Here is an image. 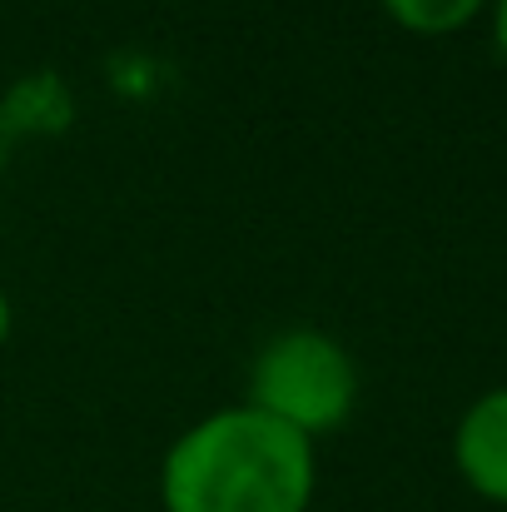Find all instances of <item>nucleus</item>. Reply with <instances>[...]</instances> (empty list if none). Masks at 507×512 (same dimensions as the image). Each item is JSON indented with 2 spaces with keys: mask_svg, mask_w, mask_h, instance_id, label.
<instances>
[{
  "mask_svg": "<svg viewBox=\"0 0 507 512\" xmlns=\"http://www.w3.org/2000/svg\"><path fill=\"white\" fill-rule=\"evenodd\" d=\"M388 10L393 25L413 30V35H453L463 25H473L493 0H378Z\"/></svg>",
  "mask_w": 507,
  "mask_h": 512,
  "instance_id": "nucleus-4",
  "label": "nucleus"
},
{
  "mask_svg": "<svg viewBox=\"0 0 507 512\" xmlns=\"http://www.w3.org/2000/svg\"><path fill=\"white\" fill-rule=\"evenodd\" d=\"M10 339V299H5V289H0V343Z\"/></svg>",
  "mask_w": 507,
  "mask_h": 512,
  "instance_id": "nucleus-6",
  "label": "nucleus"
},
{
  "mask_svg": "<svg viewBox=\"0 0 507 512\" xmlns=\"http://www.w3.org/2000/svg\"><path fill=\"white\" fill-rule=\"evenodd\" d=\"M453 468L483 503L507 508V388H488L463 408L453 428Z\"/></svg>",
  "mask_w": 507,
  "mask_h": 512,
  "instance_id": "nucleus-3",
  "label": "nucleus"
},
{
  "mask_svg": "<svg viewBox=\"0 0 507 512\" xmlns=\"http://www.w3.org/2000/svg\"><path fill=\"white\" fill-rule=\"evenodd\" d=\"M493 40H498V55L507 60V0H493Z\"/></svg>",
  "mask_w": 507,
  "mask_h": 512,
  "instance_id": "nucleus-5",
  "label": "nucleus"
},
{
  "mask_svg": "<svg viewBox=\"0 0 507 512\" xmlns=\"http://www.w3.org/2000/svg\"><path fill=\"white\" fill-rule=\"evenodd\" d=\"M358 403L353 353L324 329H284L269 339L249 373V408L304 433L309 443L343 428Z\"/></svg>",
  "mask_w": 507,
  "mask_h": 512,
  "instance_id": "nucleus-2",
  "label": "nucleus"
},
{
  "mask_svg": "<svg viewBox=\"0 0 507 512\" xmlns=\"http://www.w3.org/2000/svg\"><path fill=\"white\" fill-rule=\"evenodd\" d=\"M314 488V443L249 403L184 428L160 468L165 512H309Z\"/></svg>",
  "mask_w": 507,
  "mask_h": 512,
  "instance_id": "nucleus-1",
  "label": "nucleus"
}]
</instances>
